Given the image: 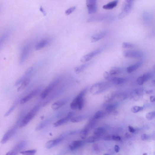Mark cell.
<instances>
[{"label": "cell", "instance_id": "obj_31", "mask_svg": "<svg viewBox=\"0 0 155 155\" xmlns=\"http://www.w3.org/2000/svg\"><path fill=\"white\" fill-rule=\"evenodd\" d=\"M36 152L35 149L21 151L20 154L23 155H35Z\"/></svg>", "mask_w": 155, "mask_h": 155}, {"label": "cell", "instance_id": "obj_27", "mask_svg": "<svg viewBox=\"0 0 155 155\" xmlns=\"http://www.w3.org/2000/svg\"><path fill=\"white\" fill-rule=\"evenodd\" d=\"M30 82V80L28 78L24 80L21 84V85L18 88V91H20L24 89L26 87H27L29 84Z\"/></svg>", "mask_w": 155, "mask_h": 155}, {"label": "cell", "instance_id": "obj_51", "mask_svg": "<svg viewBox=\"0 0 155 155\" xmlns=\"http://www.w3.org/2000/svg\"><path fill=\"white\" fill-rule=\"evenodd\" d=\"M40 10L43 13V14L44 15H46V13L44 10L43 8L42 7H41L40 8Z\"/></svg>", "mask_w": 155, "mask_h": 155}, {"label": "cell", "instance_id": "obj_48", "mask_svg": "<svg viewBox=\"0 0 155 155\" xmlns=\"http://www.w3.org/2000/svg\"><path fill=\"white\" fill-rule=\"evenodd\" d=\"M121 100H123L126 98V95L124 93L121 94L119 96Z\"/></svg>", "mask_w": 155, "mask_h": 155}, {"label": "cell", "instance_id": "obj_15", "mask_svg": "<svg viewBox=\"0 0 155 155\" xmlns=\"http://www.w3.org/2000/svg\"><path fill=\"white\" fill-rule=\"evenodd\" d=\"M63 138V137H61L48 141L46 143V147L47 149H50L54 147L60 143L62 140Z\"/></svg>", "mask_w": 155, "mask_h": 155}, {"label": "cell", "instance_id": "obj_47", "mask_svg": "<svg viewBox=\"0 0 155 155\" xmlns=\"http://www.w3.org/2000/svg\"><path fill=\"white\" fill-rule=\"evenodd\" d=\"M128 130L130 133H134L135 132V129L131 126H128Z\"/></svg>", "mask_w": 155, "mask_h": 155}, {"label": "cell", "instance_id": "obj_13", "mask_svg": "<svg viewBox=\"0 0 155 155\" xmlns=\"http://www.w3.org/2000/svg\"><path fill=\"white\" fill-rule=\"evenodd\" d=\"M33 68L31 67L28 69L25 72L24 75L19 79L15 84V86H17L21 84L24 80L27 79L28 77L32 73Z\"/></svg>", "mask_w": 155, "mask_h": 155}, {"label": "cell", "instance_id": "obj_18", "mask_svg": "<svg viewBox=\"0 0 155 155\" xmlns=\"http://www.w3.org/2000/svg\"><path fill=\"white\" fill-rule=\"evenodd\" d=\"M83 143V142L81 141H74L71 143L69 147L71 150H74L80 148Z\"/></svg>", "mask_w": 155, "mask_h": 155}, {"label": "cell", "instance_id": "obj_3", "mask_svg": "<svg viewBox=\"0 0 155 155\" xmlns=\"http://www.w3.org/2000/svg\"><path fill=\"white\" fill-rule=\"evenodd\" d=\"M108 87L109 85L106 83H98L93 85L90 88V91L92 94L96 95L104 92Z\"/></svg>", "mask_w": 155, "mask_h": 155}, {"label": "cell", "instance_id": "obj_21", "mask_svg": "<svg viewBox=\"0 0 155 155\" xmlns=\"http://www.w3.org/2000/svg\"><path fill=\"white\" fill-rule=\"evenodd\" d=\"M9 31H7L4 33L0 37V49L2 48L9 35Z\"/></svg>", "mask_w": 155, "mask_h": 155}, {"label": "cell", "instance_id": "obj_24", "mask_svg": "<svg viewBox=\"0 0 155 155\" xmlns=\"http://www.w3.org/2000/svg\"><path fill=\"white\" fill-rule=\"evenodd\" d=\"M89 63H86L82 65L75 67L74 69L75 72L77 74H79L84 70L89 65Z\"/></svg>", "mask_w": 155, "mask_h": 155}, {"label": "cell", "instance_id": "obj_30", "mask_svg": "<svg viewBox=\"0 0 155 155\" xmlns=\"http://www.w3.org/2000/svg\"><path fill=\"white\" fill-rule=\"evenodd\" d=\"M105 130L104 128L100 127L96 129L94 132L95 135L99 137L104 133Z\"/></svg>", "mask_w": 155, "mask_h": 155}, {"label": "cell", "instance_id": "obj_1", "mask_svg": "<svg viewBox=\"0 0 155 155\" xmlns=\"http://www.w3.org/2000/svg\"><path fill=\"white\" fill-rule=\"evenodd\" d=\"M40 108L39 105L35 106L30 112L21 120L19 125V127H23L26 126L34 118L37 112Z\"/></svg>", "mask_w": 155, "mask_h": 155}, {"label": "cell", "instance_id": "obj_36", "mask_svg": "<svg viewBox=\"0 0 155 155\" xmlns=\"http://www.w3.org/2000/svg\"><path fill=\"white\" fill-rule=\"evenodd\" d=\"M155 117L154 112H152L147 113L146 115V119L148 120H151L153 119Z\"/></svg>", "mask_w": 155, "mask_h": 155}, {"label": "cell", "instance_id": "obj_22", "mask_svg": "<svg viewBox=\"0 0 155 155\" xmlns=\"http://www.w3.org/2000/svg\"><path fill=\"white\" fill-rule=\"evenodd\" d=\"M86 118V116L85 115H80L72 118L70 121L73 123H78L83 121Z\"/></svg>", "mask_w": 155, "mask_h": 155}, {"label": "cell", "instance_id": "obj_32", "mask_svg": "<svg viewBox=\"0 0 155 155\" xmlns=\"http://www.w3.org/2000/svg\"><path fill=\"white\" fill-rule=\"evenodd\" d=\"M89 131L87 129L84 127L80 133L81 138L83 139H85L87 136Z\"/></svg>", "mask_w": 155, "mask_h": 155}, {"label": "cell", "instance_id": "obj_10", "mask_svg": "<svg viewBox=\"0 0 155 155\" xmlns=\"http://www.w3.org/2000/svg\"><path fill=\"white\" fill-rule=\"evenodd\" d=\"M86 4L89 14H93L97 11V5L96 0H88L86 1Z\"/></svg>", "mask_w": 155, "mask_h": 155}, {"label": "cell", "instance_id": "obj_16", "mask_svg": "<svg viewBox=\"0 0 155 155\" xmlns=\"http://www.w3.org/2000/svg\"><path fill=\"white\" fill-rule=\"evenodd\" d=\"M107 32L106 31H102L96 33L91 37V41L93 43L96 42L101 39L106 35Z\"/></svg>", "mask_w": 155, "mask_h": 155}, {"label": "cell", "instance_id": "obj_55", "mask_svg": "<svg viewBox=\"0 0 155 155\" xmlns=\"http://www.w3.org/2000/svg\"><path fill=\"white\" fill-rule=\"evenodd\" d=\"M104 155H108V154H104Z\"/></svg>", "mask_w": 155, "mask_h": 155}, {"label": "cell", "instance_id": "obj_11", "mask_svg": "<svg viewBox=\"0 0 155 155\" xmlns=\"http://www.w3.org/2000/svg\"><path fill=\"white\" fill-rule=\"evenodd\" d=\"M41 89L40 88H37L27 96L21 99L20 100V104H23L30 100L40 92Z\"/></svg>", "mask_w": 155, "mask_h": 155}, {"label": "cell", "instance_id": "obj_50", "mask_svg": "<svg viewBox=\"0 0 155 155\" xmlns=\"http://www.w3.org/2000/svg\"><path fill=\"white\" fill-rule=\"evenodd\" d=\"M141 138L143 140H146L148 139V136L146 134H143L142 135Z\"/></svg>", "mask_w": 155, "mask_h": 155}, {"label": "cell", "instance_id": "obj_4", "mask_svg": "<svg viewBox=\"0 0 155 155\" xmlns=\"http://www.w3.org/2000/svg\"><path fill=\"white\" fill-rule=\"evenodd\" d=\"M60 78H59L56 79L51 82L43 90L40 95L42 99L46 98L47 96L53 91L59 83Z\"/></svg>", "mask_w": 155, "mask_h": 155}, {"label": "cell", "instance_id": "obj_6", "mask_svg": "<svg viewBox=\"0 0 155 155\" xmlns=\"http://www.w3.org/2000/svg\"><path fill=\"white\" fill-rule=\"evenodd\" d=\"M27 141H23L20 142L13 148L9 151L6 155H17L27 145Z\"/></svg>", "mask_w": 155, "mask_h": 155}, {"label": "cell", "instance_id": "obj_40", "mask_svg": "<svg viewBox=\"0 0 155 155\" xmlns=\"http://www.w3.org/2000/svg\"><path fill=\"white\" fill-rule=\"evenodd\" d=\"M142 76L143 77L144 82H145L148 81L151 78V74L150 72H148L144 74Z\"/></svg>", "mask_w": 155, "mask_h": 155}, {"label": "cell", "instance_id": "obj_54", "mask_svg": "<svg viewBox=\"0 0 155 155\" xmlns=\"http://www.w3.org/2000/svg\"><path fill=\"white\" fill-rule=\"evenodd\" d=\"M143 155H147V154H146V153H145L144 154H143Z\"/></svg>", "mask_w": 155, "mask_h": 155}, {"label": "cell", "instance_id": "obj_46", "mask_svg": "<svg viewBox=\"0 0 155 155\" xmlns=\"http://www.w3.org/2000/svg\"><path fill=\"white\" fill-rule=\"evenodd\" d=\"M143 90L141 89H137L135 90V92L138 96H141L143 94Z\"/></svg>", "mask_w": 155, "mask_h": 155}, {"label": "cell", "instance_id": "obj_34", "mask_svg": "<svg viewBox=\"0 0 155 155\" xmlns=\"http://www.w3.org/2000/svg\"><path fill=\"white\" fill-rule=\"evenodd\" d=\"M17 102H15L14 104L9 108L8 110L4 114L5 117H7L14 110L17 105Z\"/></svg>", "mask_w": 155, "mask_h": 155}, {"label": "cell", "instance_id": "obj_38", "mask_svg": "<svg viewBox=\"0 0 155 155\" xmlns=\"http://www.w3.org/2000/svg\"><path fill=\"white\" fill-rule=\"evenodd\" d=\"M98 138V137L96 135H94L89 138L86 140L87 143H94L97 139Z\"/></svg>", "mask_w": 155, "mask_h": 155}, {"label": "cell", "instance_id": "obj_7", "mask_svg": "<svg viewBox=\"0 0 155 155\" xmlns=\"http://www.w3.org/2000/svg\"><path fill=\"white\" fill-rule=\"evenodd\" d=\"M104 49L102 47L90 52L83 56L80 60L82 62H86L91 59L94 57L100 54Z\"/></svg>", "mask_w": 155, "mask_h": 155}, {"label": "cell", "instance_id": "obj_29", "mask_svg": "<svg viewBox=\"0 0 155 155\" xmlns=\"http://www.w3.org/2000/svg\"><path fill=\"white\" fill-rule=\"evenodd\" d=\"M117 105L115 104H112L107 106L106 108V111L108 113H110L117 108Z\"/></svg>", "mask_w": 155, "mask_h": 155}, {"label": "cell", "instance_id": "obj_53", "mask_svg": "<svg viewBox=\"0 0 155 155\" xmlns=\"http://www.w3.org/2000/svg\"><path fill=\"white\" fill-rule=\"evenodd\" d=\"M152 91H151V90H150V91H148L147 93H150L152 92Z\"/></svg>", "mask_w": 155, "mask_h": 155}, {"label": "cell", "instance_id": "obj_5", "mask_svg": "<svg viewBox=\"0 0 155 155\" xmlns=\"http://www.w3.org/2000/svg\"><path fill=\"white\" fill-rule=\"evenodd\" d=\"M134 4V1L132 0H126L123 5L122 12L120 17L123 18L131 12Z\"/></svg>", "mask_w": 155, "mask_h": 155}, {"label": "cell", "instance_id": "obj_35", "mask_svg": "<svg viewBox=\"0 0 155 155\" xmlns=\"http://www.w3.org/2000/svg\"><path fill=\"white\" fill-rule=\"evenodd\" d=\"M70 107L73 110H75L78 109V101L75 98L70 104Z\"/></svg>", "mask_w": 155, "mask_h": 155}, {"label": "cell", "instance_id": "obj_14", "mask_svg": "<svg viewBox=\"0 0 155 155\" xmlns=\"http://www.w3.org/2000/svg\"><path fill=\"white\" fill-rule=\"evenodd\" d=\"M68 101L67 99H64L58 100L51 105V108L54 110H57L65 105Z\"/></svg>", "mask_w": 155, "mask_h": 155}, {"label": "cell", "instance_id": "obj_9", "mask_svg": "<svg viewBox=\"0 0 155 155\" xmlns=\"http://www.w3.org/2000/svg\"><path fill=\"white\" fill-rule=\"evenodd\" d=\"M30 47L28 45L25 46L23 48L19 60L20 64H23L27 60L30 53Z\"/></svg>", "mask_w": 155, "mask_h": 155}, {"label": "cell", "instance_id": "obj_19", "mask_svg": "<svg viewBox=\"0 0 155 155\" xmlns=\"http://www.w3.org/2000/svg\"><path fill=\"white\" fill-rule=\"evenodd\" d=\"M142 63H143V62L141 61L138 62L133 65L128 67L127 68V71L129 73L133 72L140 67Z\"/></svg>", "mask_w": 155, "mask_h": 155}, {"label": "cell", "instance_id": "obj_43", "mask_svg": "<svg viewBox=\"0 0 155 155\" xmlns=\"http://www.w3.org/2000/svg\"><path fill=\"white\" fill-rule=\"evenodd\" d=\"M111 75L109 72L107 71H105L103 73V76H104L105 78L108 80H110L112 79L113 78H112Z\"/></svg>", "mask_w": 155, "mask_h": 155}, {"label": "cell", "instance_id": "obj_23", "mask_svg": "<svg viewBox=\"0 0 155 155\" xmlns=\"http://www.w3.org/2000/svg\"><path fill=\"white\" fill-rule=\"evenodd\" d=\"M51 120H52L50 119L46 120L43 121L37 126L36 128V130L38 131L41 130V129L50 123Z\"/></svg>", "mask_w": 155, "mask_h": 155}, {"label": "cell", "instance_id": "obj_33", "mask_svg": "<svg viewBox=\"0 0 155 155\" xmlns=\"http://www.w3.org/2000/svg\"><path fill=\"white\" fill-rule=\"evenodd\" d=\"M104 112L101 111H98L94 114L93 117L95 120L99 119L102 118L104 116Z\"/></svg>", "mask_w": 155, "mask_h": 155}, {"label": "cell", "instance_id": "obj_25", "mask_svg": "<svg viewBox=\"0 0 155 155\" xmlns=\"http://www.w3.org/2000/svg\"><path fill=\"white\" fill-rule=\"evenodd\" d=\"M96 120L93 119L90 120L84 128L87 129L89 131L93 128L96 125Z\"/></svg>", "mask_w": 155, "mask_h": 155}, {"label": "cell", "instance_id": "obj_42", "mask_svg": "<svg viewBox=\"0 0 155 155\" xmlns=\"http://www.w3.org/2000/svg\"><path fill=\"white\" fill-rule=\"evenodd\" d=\"M76 7L75 6L71 7L67 10L65 12V14L67 15H69L71 14L76 9Z\"/></svg>", "mask_w": 155, "mask_h": 155}, {"label": "cell", "instance_id": "obj_44", "mask_svg": "<svg viewBox=\"0 0 155 155\" xmlns=\"http://www.w3.org/2000/svg\"><path fill=\"white\" fill-rule=\"evenodd\" d=\"M137 82L139 85H143L145 83L143 76L139 77L137 79Z\"/></svg>", "mask_w": 155, "mask_h": 155}, {"label": "cell", "instance_id": "obj_41", "mask_svg": "<svg viewBox=\"0 0 155 155\" xmlns=\"http://www.w3.org/2000/svg\"><path fill=\"white\" fill-rule=\"evenodd\" d=\"M115 95L113 93H110L105 97V100L107 102L111 101L114 97Z\"/></svg>", "mask_w": 155, "mask_h": 155}, {"label": "cell", "instance_id": "obj_37", "mask_svg": "<svg viewBox=\"0 0 155 155\" xmlns=\"http://www.w3.org/2000/svg\"><path fill=\"white\" fill-rule=\"evenodd\" d=\"M143 107H140L138 106H135L131 108V111L133 113H136L143 110Z\"/></svg>", "mask_w": 155, "mask_h": 155}, {"label": "cell", "instance_id": "obj_45", "mask_svg": "<svg viewBox=\"0 0 155 155\" xmlns=\"http://www.w3.org/2000/svg\"><path fill=\"white\" fill-rule=\"evenodd\" d=\"M111 138L115 141H120L121 140V138L118 135H113L112 136Z\"/></svg>", "mask_w": 155, "mask_h": 155}, {"label": "cell", "instance_id": "obj_20", "mask_svg": "<svg viewBox=\"0 0 155 155\" xmlns=\"http://www.w3.org/2000/svg\"><path fill=\"white\" fill-rule=\"evenodd\" d=\"M119 1L116 0L104 5L103 8L105 9H110L115 7L117 5Z\"/></svg>", "mask_w": 155, "mask_h": 155}, {"label": "cell", "instance_id": "obj_12", "mask_svg": "<svg viewBox=\"0 0 155 155\" xmlns=\"http://www.w3.org/2000/svg\"><path fill=\"white\" fill-rule=\"evenodd\" d=\"M73 115L74 113L72 112H70L66 117L59 120L55 123L54 126L58 127L67 123L72 118Z\"/></svg>", "mask_w": 155, "mask_h": 155}, {"label": "cell", "instance_id": "obj_28", "mask_svg": "<svg viewBox=\"0 0 155 155\" xmlns=\"http://www.w3.org/2000/svg\"><path fill=\"white\" fill-rule=\"evenodd\" d=\"M113 83L116 85H120L124 83L125 80L122 78H114L112 80Z\"/></svg>", "mask_w": 155, "mask_h": 155}, {"label": "cell", "instance_id": "obj_49", "mask_svg": "<svg viewBox=\"0 0 155 155\" xmlns=\"http://www.w3.org/2000/svg\"><path fill=\"white\" fill-rule=\"evenodd\" d=\"M115 151L116 152H119L120 150V148L118 145H115L114 147Z\"/></svg>", "mask_w": 155, "mask_h": 155}, {"label": "cell", "instance_id": "obj_17", "mask_svg": "<svg viewBox=\"0 0 155 155\" xmlns=\"http://www.w3.org/2000/svg\"><path fill=\"white\" fill-rule=\"evenodd\" d=\"M51 41V40L50 38L45 39L37 44L35 48V49L38 50L42 49L49 44Z\"/></svg>", "mask_w": 155, "mask_h": 155}, {"label": "cell", "instance_id": "obj_8", "mask_svg": "<svg viewBox=\"0 0 155 155\" xmlns=\"http://www.w3.org/2000/svg\"><path fill=\"white\" fill-rule=\"evenodd\" d=\"M124 56L126 58H140L143 56V53L141 51L134 50H127L123 53Z\"/></svg>", "mask_w": 155, "mask_h": 155}, {"label": "cell", "instance_id": "obj_2", "mask_svg": "<svg viewBox=\"0 0 155 155\" xmlns=\"http://www.w3.org/2000/svg\"><path fill=\"white\" fill-rule=\"evenodd\" d=\"M21 119L19 117L15 125L11 128L5 134L1 140V143L4 144L16 133L18 127H19Z\"/></svg>", "mask_w": 155, "mask_h": 155}, {"label": "cell", "instance_id": "obj_52", "mask_svg": "<svg viewBox=\"0 0 155 155\" xmlns=\"http://www.w3.org/2000/svg\"><path fill=\"white\" fill-rule=\"evenodd\" d=\"M150 101L152 102H154L155 101V98L153 96H150Z\"/></svg>", "mask_w": 155, "mask_h": 155}, {"label": "cell", "instance_id": "obj_39", "mask_svg": "<svg viewBox=\"0 0 155 155\" xmlns=\"http://www.w3.org/2000/svg\"><path fill=\"white\" fill-rule=\"evenodd\" d=\"M122 47L124 48H131L135 47V45L131 43L124 42L122 44Z\"/></svg>", "mask_w": 155, "mask_h": 155}, {"label": "cell", "instance_id": "obj_26", "mask_svg": "<svg viewBox=\"0 0 155 155\" xmlns=\"http://www.w3.org/2000/svg\"><path fill=\"white\" fill-rule=\"evenodd\" d=\"M122 71L121 69L118 67H112L110 69L109 73L112 75H114L120 73Z\"/></svg>", "mask_w": 155, "mask_h": 155}]
</instances>
